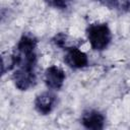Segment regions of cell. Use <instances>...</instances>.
Here are the masks:
<instances>
[{
    "label": "cell",
    "mask_w": 130,
    "mask_h": 130,
    "mask_svg": "<svg viewBox=\"0 0 130 130\" xmlns=\"http://www.w3.org/2000/svg\"><path fill=\"white\" fill-rule=\"evenodd\" d=\"M65 62L73 68H82L87 65V57L76 47H72L67 49V53L65 55Z\"/></svg>",
    "instance_id": "cell-4"
},
{
    "label": "cell",
    "mask_w": 130,
    "mask_h": 130,
    "mask_svg": "<svg viewBox=\"0 0 130 130\" xmlns=\"http://www.w3.org/2000/svg\"><path fill=\"white\" fill-rule=\"evenodd\" d=\"M64 1H66V2H67V1H69V0H64Z\"/></svg>",
    "instance_id": "cell-8"
},
{
    "label": "cell",
    "mask_w": 130,
    "mask_h": 130,
    "mask_svg": "<svg viewBox=\"0 0 130 130\" xmlns=\"http://www.w3.org/2000/svg\"><path fill=\"white\" fill-rule=\"evenodd\" d=\"M81 121H82V124L84 125V127H86L88 129L99 130L104 127L105 118L100 112L91 110V111H87L83 114Z\"/></svg>",
    "instance_id": "cell-6"
},
{
    "label": "cell",
    "mask_w": 130,
    "mask_h": 130,
    "mask_svg": "<svg viewBox=\"0 0 130 130\" xmlns=\"http://www.w3.org/2000/svg\"><path fill=\"white\" fill-rule=\"evenodd\" d=\"M50 5L54 6V7H58V8H64L66 7L67 2L64 0H46Z\"/></svg>",
    "instance_id": "cell-7"
},
{
    "label": "cell",
    "mask_w": 130,
    "mask_h": 130,
    "mask_svg": "<svg viewBox=\"0 0 130 130\" xmlns=\"http://www.w3.org/2000/svg\"><path fill=\"white\" fill-rule=\"evenodd\" d=\"M15 86L21 90H25L32 86L36 81V74L32 68H17L13 75Z\"/></svg>",
    "instance_id": "cell-2"
},
{
    "label": "cell",
    "mask_w": 130,
    "mask_h": 130,
    "mask_svg": "<svg viewBox=\"0 0 130 130\" xmlns=\"http://www.w3.org/2000/svg\"><path fill=\"white\" fill-rule=\"evenodd\" d=\"M64 80H65V74L61 68L57 66H51L46 70L45 81L50 88L53 89L61 88Z\"/></svg>",
    "instance_id": "cell-3"
},
{
    "label": "cell",
    "mask_w": 130,
    "mask_h": 130,
    "mask_svg": "<svg viewBox=\"0 0 130 130\" xmlns=\"http://www.w3.org/2000/svg\"><path fill=\"white\" fill-rule=\"evenodd\" d=\"M87 39L93 50H104L111 42L112 35L107 24H91L86 30Z\"/></svg>",
    "instance_id": "cell-1"
},
{
    "label": "cell",
    "mask_w": 130,
    "mask_h": 130,
    "mask_svg": "<svg viewBox=\"0 0 130 130\" xmlns=\"http://www.w3.org/2000/svg\"><path fill=\"white\" fill-rule=\"evenodd\" d=\"M55 104H56V96L49 91L39 94L35 102L37 111L43 115L49 114L55 107Z\"/></svg>",
    "instance_id": "cell-5"
}]
</instances>
